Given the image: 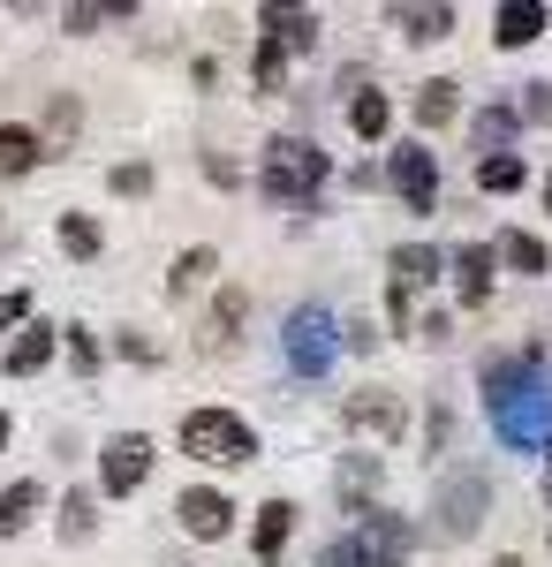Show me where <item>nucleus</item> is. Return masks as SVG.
<instances>
[{
	"label": "nucleus",
	"instance_id": "nucleus-12",
	"mask_svg": "<svg viewBox=\"0 0 552 567\" xmlns=\"http://www.w3.org/2000/svg\"><path fill=\"white\" fill-rule=\"evenodd\" d=\"M53 349H61V333H53L45 318H31V326H23V333L8 341L0 371H8V379H31V371H45V363H53Z\"/></svg>",
	"mask_w": 552,
	"mask_h": 567
},
{
	"label": "nucleus",
	"instance_id": "nucleus-2",
	"mask_svg": "<svg viewBox=\"0 0 552 567\" xmlns=\"http://www.w3.org/2000/svg\"><path fill=\"white\" fill-rule=\"evenodd\" d=\"M174 446H182L190 462H205V470H243V462H257V432L235 409H190L182 432H174Z\"/></svg>",
	"mask_w": 552,
	"mask_h": 567
},
{
	"label": "nucleus",
	"instance_id": "nucleus-17",
	"mask_svg": "<svg viewBox=\"0 0 552 567\" xmlns=\"http://www.w3.org/2000/svg\"><path fill=\"white\" fill-rule=\"evenodd\" d=\"M257 23H265V39H280L288 53H310V45H318V16H310V8H265Z\"/></svg>",
	"mask_w": 552,
	"mask_h": 567
},
{
	"label": "nucleus",
	"instance_id": "nucleus-27",
	"mask_svg": "<svg viewBox=\"0 0 552 567\" xmlns=\"http://www.w3.org/2000/svg\"><path fill=\"white\" fill-rule=\"evenodd\" d=\"M91 529H99V492H84V484H76V492L61 499V537H69V545H84Z\"/></svg>",
	"mask_w": 552,
	"mask_h": 567
},
{
	"label": "nucleus",
	"instance_id": "nucleus-39",
	"mask_svg": "<svg viewBox=\"0 0 552 567\" xmlns=\"http://www.w3.org/2000/svg\"><path fill=\"white\" fill-rule=\"evenodd\" d=\"M545 213H552V175H545Z\"/></svg>",
	"mask_w": 552,
	"mask_h": 567
},
{
	"label": "nucleus",
	"instance_id": "nucleus-41",
	"mask_svg": "<svg viewBox=\"0 0 552 567\" xmlns=\"http://www.w3.org/2000/svg\"><path fill=\"white\" fill-rule=\"evenodd\" d=\"M545 499H552V484H545Z\"/></svg>",
	"mask_w": 552,
	"mask_h": 567
},
{
	"label": "nucleus",
	"instance_id": "nucleus-15",
	"mask_svg": "<svg viewBox=\"0 0 552 567\" xmlns=\"http://www.w3.org/2000/svg\"><path fill=\"white\" fill-rule=\"evenodd\" d=\"M492 258L514 265V272H552V250H545V235H530V227H500V243H492Z\"/></svg>",
	"mask_w": 552,
	"mask_h": 567
},
{
	"label": "nucleus",
	"instance_id": "nucleus-31",
	"mask_svg": "<svg viewBox=\"0 0 552 567\" xmlns=\"http://www.w3.org/2000/svg\"><path fill=\"white\" fill-rule=\"evenodd\" d=\"M45 136H53V144H69V136H76V99H69V91H53V99H45Z\"/></svg>",
	"mask_w": 552,
	"mask_h": 567
},
{
	"label": "nucleus",
	"instance_id": "nucleus-38",
	"mask_svg": "<svg viewBox=\"0 0 552 567\" xmlns=\"http://www.w3.org/2000/svg\"><path fill=\"white\" fill-rule=\"evenodd\" d=\"M0 446H8V409H0Z\"/></svg>",
	"mask_w": 552,
	"mask_h": 567
},
{
	"label": "nucleus",
	"instance_id": "nucleus-1",
	"mask_svg": "<svg viewBox=\"0 0 552 567\" xmlns=\"http://www.w3.org/2000/svg\"><path fill=\"white\" fill-rule=\"evenodd\" d=\"M409 553H417V523H409V515L371 507V515H356V529H348V537H334V545H326V560H318V567H401Z\"/></svg>",
	"mask_w": 552,
	"mask_h": 567
},
{
	"label": "nucleus",
	"instance_id": "nucleus-9",
	"mask_svg": "<svg viewBox=\"0 0 552 567\" xmlns=\"http://www.w3.org/2000/svg\"><path fill=\"white\" fill-rule=\"evenodd\" d=\"M174 515H182V529H190L197 545L235 537V499H227V492H213V484H190V492L174 499Z\"/></svg>",
	"mask_w": 552,
	"mask_h": 567
},
{
	"label": "nucleus",
	"instance_id": "nucleus-16",
	"mask_svg": "<svg viewBox=\"0 0 552 567\" xmlns=\"http://www.w3.org/2000/svg\"><path fill=\"white\" fill-rule=\"evenodd\" d=\"M213 272H219V250H213V243H197V250H182V258L167 265V296L182 303V296H197V288H213Z\"/></svg>",
	"mask_w": 552,
	"mask_h": 567
},
{
	"label": "nucleus",
	"instance_id": "nucleus-21",
	"mask_svg": "<svg viewBox=\"0 0 552 567\" xmlns=\"http://www.w3.org/2000/svg\"><path fill=\"white\" fill-rule=\"evenodd\" d=\"M492 39H500V45H530V39H545V8H538V0H508V8L492 16Z\"/></svg>",
	"mask_w": 552,
	"mask_h": 567
},
{
	"label": "nucleus",
	"instance_id": "nucleus-6",
	"mask_svg": "<svg viewBox=\"0 0 552 567\" xmlns=\"http://www.w3.org/2000/svg\"><path fill=\"white\" fill-rule=\"evenodd\" d=\"M144 477H152V439L144 432H114L99 446V492H106V499H129Z\"/></svg>",
	"mask_w": 552,
	"mask_h": 567
},
{
	"label": "nucleus",
	"instance_id": "nucleus-14",
	"mask_svg": "<svg viewBox=\"0 0 552 567\" xmlns=\"http://www.w3.org/2000/svg\"><path fill=\"white\" fill-rule=\"evenodd\" d=\"M454 296H462L469 310L484 303V296H492V272H500V258H492V243H462V250H454Z\"/></svg>",
	"mask_w": 552,
	"mask_h": 567
},
{
	"label": "nucleus",
	"instance_id": "nucleus-4",
	"mask_svg": "<svg viewBox=\"0 0 552 567\" xmlns=\"http://www.w3.org/2000/svg\"><path fill=\"white\" fill-rule=\"evenodd\" d=\"M484 507H492V477L484 470H454V477L439 484V499H431V515H439V537H469V529L484 523Z\"/></svg>",
	"mask_w": 552,
	"mask_h": 567
},
{
	"label": "nucleus",
	"instance_id": "nucleus-23",
	"mask_svg": "<svg viewBox=\"0 0 552 567\" xmlns=\"http://www.w3.org/2000/svg\"><path fill=\"white\" fill-rule=\"evenodd\" d=\"M371 492H379V454H348V462H340V499H348V515H371Z\"/></svg>",
	"mask_w": 552,
	"mask_h": 567
},
{
	"label": "nucleus",
	"instance_id": "nucleus-33",
	"mask_svg": "<svg viewBox=\"0 0 552 567\" xmlns=\"http://www.w3.org/2000/svg\"><path fill=\"white\" fill-rule=\"evenodd\" d=\"M61 349H69V363H76V371H99V341H91L84 326H61Z\"/></svg>",
	"mask_w": 552,
	"mask_h": 567
},
{
	"label": "nucleus",
	"instance_id": "nucleus-36",
	"mask_svg": "<svg viewBox=\"0 0 552 567\" xmlns=\"http://www.w3.org/2000/svg\"><path fill=\"white\" fill-rule=\"evenodd\" d=\"M114 349H122L129 363H152V355H160L152 341H144V333H136V326H122V333H114Z\"/></svg>",
	"mask_w": 552,
	"mask_h": 567
},
{
	"label": "nucleus",
	"instance_id": "nucleus-34",
	"mask_svg": "<svg viewBox=\"0 0 552 567\" xmlns=\"http://www.w3.org/2000/svg\"><path fill=\"white\" fill-rule=\"evenodd\" d=\"M114 189H122V197H144V189H152V159H122V167H114Z\"/></svg>",
	"mask_w": 552,
	"mask_h": 567
},
{
	"label": "nucleus",
	"instance_id": "nucleus-7",
	"mask_svg": "<svg viewBox=\"0 0 552 567\" xmlns=\"http://www.w3.org/2000/svg\"><path fill=\"white\" fill-rule=\"evenodd\" d=\"M340 424H348V432H371V439H401L409 432V401L393 386H356L340 401Z\"/></svg>",
	"mask_w": 552,
	"mask_h": 567
},
{
	"label": "nucleus",
	"instance_id": "nucleus-10",
	"mask_svg": "<svg viewBox=\"0 0 552 567\" xmlns=\"http://www.w3.org/2000/svg\"><path fill=\"white\" fill-rule=\"evenodd\" d=\"M439 250H431V243H401V250H393V258H386V288H393V296H425L431 280H439Z\"/></svg>",
	"mask_w": 552,
	"mask_h": 567
},
{
	"label": "nucleus",
	"instance_id": "nucleus-30",
	"mask_svg": "<svg viewBox=\"0 0 552 567\" xmlns=\"http://www.w3.org/2000/svg\"><path fill=\"white\" fill-rule=\"evenodd\" d=\"M508 136H514V106H484V114H477V144H484V159L508 152Z\"/></svg>",
	"mask_w": 552,
	"mask_h": 567
},
{
	"label": "nucleus",
	"instance_id": "nucleus-25",
	"mask_svg": "<svg viewBox=\"0 0 552 567\" xmlns=\"http://www.w3.org/2000/svg\"><path fill=\"white\" fill-rule=\"evenodd\" d=\"M393 23H401V39H417V45H439L447 31H454V8H393Z\"/></svg>",
	"mask_w": 552,
	"mask_h": 567
},
{
	"label": "nucleus",
	"instance_id": "nucleus-40",
	"mask_svg": "<svg viewBox=\"0 0 552 567\" xmlns=\"http://www.w3.org/2000/svg\"><path fill=\"white\" fill-rule=\"evenodd\" d=\"M174 567H190V560H174Z\"/></svg>",
	"mask_w": 552,
	"mask_h": 567
},
{
	"label": "nucleus",
	"instance_id": "nucleus-13",
	"mask_svg": "<svg viewBox=\"0 0 552 567\" xmlns=\"http://www.w3.org/2000/svg\"><path fill=\"white\" fill-rule=\"evenodd\" d=\"M243 318H251V296H243V288H219L213 310H205V326H197V349L219 355L227 341H235V333H243Z\"/></svg>",
	"mask_w": 552,
	"mask_h": 567
},
{
	"label": "nucleus",
	"instance_id": "nucleus-24",
	"mask_svg": "<svg viewBox=\"0 0 552 567\" xmlns=\"http://www.w3.org/2000/svg\"><path fill=\"white\" fill-rule=\"evenodd\" d=\"M251 84H257V99H280V91H288V45H280V39H257Z\"/></svg>",
	"mask_w": 552,
	"mask_h": 567
},
{
	"label": "nucleus",
	"instance_id": "nucleus-29",
	"mask_svg": "<svg viewBox=\"0 0 552 567\" xmlns=\"http://www.w3.org/2000/svg\"><path fill=\"white\" fill-rule=\"evenodd\" d=\"M114 16H129V8H106V0H76V8H61V31L91 39V31H99V23H114Z\"/></svg>",
	"mask_w": 552,
	"mask_h": 567
},
{
	"label": "nucleus",
	"instance_id": "nucleus-22",
	"mask_svg": "<svg viewBox=\"0 0 552 567\" xmlns=\"http://www.w3.org/2000/svg\"><path fill=\"white\" fill-rule=\"evenodd\" d=\"M454 114H462V84H447V76L417 84V130H447Z\"/></svg>",
	"mask_w": 552,
	"mask_h": 567
},
{
	"label": "nucleus",
	"instance_id": "nucleus-3",
	"mask_svg": "<svg viewBox=\"0 0 552 567\" xmlns=\"http://www.w3.org/2000/svg\"><path fill=\"white\" fill-rule=\"evenodd\" d=\"M326 182V152L310 144V136H273L265 144V167H257V189L273 197V205H303L310 213V189Z\"/></svg>",
	"mask_w": 552,
	"mask_h": 567
},
{
	"label": "nucleus",
	"instance_id": "nucleus-18",
	"mask_svg": "<svg viewBox=\"0 0 552 567\" xmlns=\"http://www.w3.org/2000/svg\"><path fill=\"white\" fill-rule=\"evenodd\" d=\"M348 130L364 136V144H379L386 130H393V99H386V91H348Z\"/></svg>",
	"mask_w": 552,
	"mask_h": 567
},
{
	"label": "nucleus",
	"instance_id": "nucleus-20",
	"mask_svg": "<svg viewBox=\"0 0 552 567\" xmlns=\"http://www.w3.org/2000/svg\"><path fill=\"white\" fill-rule=\"evenodd\" d=\"M45 159V136L23 130V122H0V175H31Z\"/></svg>",
	"mask_w": 552,
	"mask_h": 567
},
{
	"label": "nucleus",
	"instance_id": "nucleus-8",
	"mask_svg": "<svg viewBox=\"0 0 552 567\" xmlns=\"http://www.w3.org/2000/svg\"><path fill=\"white\" fill-rule=\"evenodd\" d=\"M334 349H340L334 310H326V303H303L296 318H288V363H296V371H326Z\"/></svg>",
	"mask_w": 552,
	"mask_h": 567
},
{
	"label": "nucleus",
	"instance_id": "nucleus-28",
	"mask_svg": "<svg viewBox=\"0 0 552 567\" xmlns=\"http://www.w3.org/2000/svg\"><path fill=\"white\" fill-rule=\"evenodd\" d=\"M99 243H106V235H99L91 213H61V250H69V258H99Z\"/></svg>",
	"mask_w": 552,
	"mask_h": 567
},
{
	"label": "nucleus",
	"instance_id": "nucleus-19",
	"mask_svg": "<svg viewBox=\"0 0 552 567\" xmlns=\"http://www.w3.org/2000/svg\"><path fill=\"white\" fill-rule=\"evenodd\" d=\"M39 507H45V484H8V492H0V537H23V529L39 523Z\"/></svg>",
	"mask_w": 552,
	"mask_h": 567
},
{
	"label": "nucleus",
	"instance_id": "nucleus-11",
	"mask_svg": "<svg viewBox=\"0 0 552 567\" xmlns=\"http://www.w3.org/2000/svg\"><path fill=\"white\" fill-rule=\"evenodd\" d=\"M288 537H296V507H288V499H265V507H257V523H251V560L257 567H280Z\"/></svg>",
	"mask_w": 552,
	"mask_h": 567
},
{
	"label": "nucleus",
	"instance_id": "nucleus-35",
	"mask_svg": "<svg viewBox=\"0 0 552 567\" xmlns=\"http://www.w3.org/2000/svg\"><path fill=\"white\" fill-rule=\"evenodd\" d=\"M31 326V296H0V333H23Z\"/></svg>",
	"mask_w": 552,
	"mask_h": 567
},
{
	"label": "nucleus",
	"instance_id": "nucleus-26",
	"mask_svg": "<svg viewBox=\"0 0 552 567\" xmlns=\"http://www.w3.org/2000/svg\"><path fill=\"white\" fill-rule=\"evenodd\" d=\"M530 182V167L514 159V152H492V159H477V189L484 197H508V189H522Z\"/></svg>",
	"mask_w": 552,
	"mask_h": 567
},
{
	"label": "nucleus",
	"instance_id": "nucleus-37",
	"mask_svg": "<svg viewBox=\"0 0 552 567\" xmlns=\"http://www.w3.org/2000/svg\"><path fill=\"white\" fill-rule=\"evenodd\" d=\"M492 567H530V560H514V553H500V560H492Z\"/></svg>",
	"mask_w": 552,
	"mask_h": 567
},
{
	"label": "nucleus",
	"instance_id": "nucleus-32",
	"mask_svg": "<svg viewBox=\"0 0 552 567\" xmlns=\"http://www.w3.org/2000/svg\"><path fill=\"white\" fill-rule=\"evenodd\" d=\"M514 114H522V122H538V130H552V84H522Z\"/></svg>",
	"mask_w": 552,
	"mask_h": 567
},
{
	"label": "nucleus",
	"instance_id": "nucleus-5",
	"mask_svg": "<svg viewBox=\"0 0 552 567\" xmlns=\"http://www.w3.org/2000/svg\"><path fill=\"white\" fill-rule=\"evenodd\" d=\"M386 189H393L409 213H439V152H425V144H401V152L386 159Z\"/></svg>",
	"mask_w": 552,
	"mask_h": 567
}]
</instances>
